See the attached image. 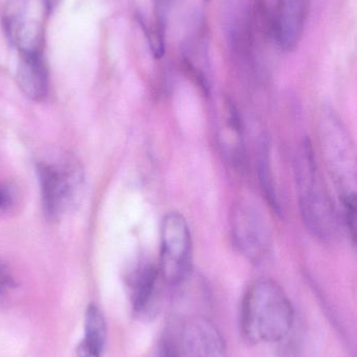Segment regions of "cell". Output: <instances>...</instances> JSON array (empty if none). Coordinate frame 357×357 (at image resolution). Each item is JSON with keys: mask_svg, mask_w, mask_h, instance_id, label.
<instances>
[{"mask_svg": "<svg viewBox=\"0 0 357 357\" xmlns=\"http://www.w3.org/2000/svg\"><path fill=\"white\" fill-rule=\"evenodd\" d=\"M293 324L291 300L278 283L258 280L247 289L241 305V331L255 344L284 339Z\"/></svg>", "mask_w": 357, "mask_h": 357, "instance_id": "1", "label": "cell"}, {"mask_svg": "<svg viewBox=\"0 0 357 357\" xmlns=\"http://www.w3.org/2000/svg\"><path fill=\"white\" fill-rule=\"evenodd\" d=\"M295 178L306 229L321 241H331L337 231V210L308 139L304 140L296 155Z\"/></svg>", "mask_w": 357, "mask_h": 357, "instance_id": "2", "label": "cell"}, {"mask_svg": "<svg viewBox=\"0 0 357 357\" xmlns=\"http://www.w3.org/2000/svg\"><path fill=\"white\" fill-rule=\"evenodd\" d=\"M192 236L182 214L169 212L161 227L159 274L168 284L178 287L191 275Z\"/></svg>", "mask_w": 357, "mask_h": 357, "instance_id": "3", "label": "cell"}, {"mask_svg": "<svg viewBox=\"0 0 357 357\" xmlns=\"http://www.w3.org/2000/svg\"><path fill=\"white\" fill-rule=\"evenodd\" d=\"M321 131L325 155L331 172L342 189V197L356 195L354 189L356 156L343 123L333 111L323 114Z\"/></svg>", "mask_w": 357, "mask_h": 357, "instance_id": "4", "label": "cell"}, {"mask_svg": "<svg viewBox=\"0 0 357 357\" xmlns=\"http://www.w3.org/2000/svg\"><path fill=\"white\" fill-rule=\"evenodd\" d=\"M232 234L239 252L254 264L264 261L272 251V234L268 222L253 206H237L233 213Z\"/></svg>", "mask_w": 357, "mask_h": 357, "instance_id": "5", "label": "cell"}, {"mask_svg": "<svg viewBox=\"0 0 357 357\" xmlns=\"http://www.w3.org/2000/svg\"><path fill=\"white\" fill-rule=\"evenodd\" d=\"M38 177L44 213L46 218L54 220L75 201L81 182L79 169L71 165L57 167L42 163L38 167Z\"/></svg>", "mask_w": 357, "mask_h": 357, "instance_id": "6", "label": "cell"}, {"mask_svg": "<svg viewBox=\"0 0 357 357\" xmlns=\"http://www.w3.org/2000/svg\"><path fill=\"white\" fill-rule=\"evenodd\" d=\"M310 0H277L272 33L277 45L291 52L299 46L305 31Z\"/></svg>", "mask_w": 357, "mask_h": 357, "instance_id": "7", "label": "cell"}, {"mask_svg": "<svg viewBox=\"0 0 357 357\" xmlns=\"http://www.w3.org/2000/svg\"><path fill=\"white\" fill-rule=\"evenodd\" d=\"M182 341L184 357H228L221 333L203 317H195L184 324Z\"/></svg>", "mask_w": 357, "mask_h": 357, "instance_id": "8", "label": "cell"}, {"mask_svg": "<svg viewBox=\"0 0 357 357\" xmlns=\"http://www.w3.org/2000/svg\"><path fill=\"white\" fill-rule=\"evenodd\" d=\"M17 68V83L31 100H44L48 91V70L44 54H22Z\"/></svg>", "mask_w": 357, "mask_h": 357, "instance_id": "9", "label": "cell"}, {"mask_svg": "<svg viewBox=\"0 0 357 357\" xmlns=\"http://www.w3.org/2000/svg\"><path fill=\"white\" fill-rule=\"evenodd\" d=\"M159 277V270L153 264H145L132 275L129 282L130 301L136 316L148 317L152 314Z\"/></svg>", "mask_w": 357, "mask_h": 357, "instance_id": "10", "label": "cell"}, {"mask_svg": "<svg viewBox=\"0 0 357 357\" xmlns=\"http://www.w3.org/2000/svg\"><path fill=\"white\" fill-rule=\"evenodd\" d=\"M220 121L219 139L220 146L224 156L234 165H239L243 160L242 128L235 107L230 102H226L224 113Z\"/></svg>", "mask_w": 357, "mask_h": 357, "instance_id": "11", "label": "cell"}, {"mask_svg": "<svg viewBox=\"0 0 357 357\" xmlns=\"http://www.w3.org/2000/svg\"><path fill=\"white\" fill-rule=\"evenodd\" d=\"M84 339L77 349L78 357H103L106 344V321L98 306H88L85 314Z\"/></svg>", "mask_w": 357, "mask_h": 357, "instance_id": "12", "label": "cell"}, {"mask_svg": "<svg viewBox=\"0 0 357 357\" xmlns=\"http://www.w3.org/2000/svg\"><path fill=\"white\" fill-rule=\"evenodd\" d=\"M194 33L184 48V58L189 71L205 92L210 91V65L205 33Z\"/></svg>", "mask_w": 357, "mask_h": 357, "instance_id": "13", "label": "cell"}, {"mask_svg": "<svg viewBox=\"0 0 357 357\" xmlns=\"http://www.w3.org/2000/svg\"><path fill=\"white\" fill-rule=\"evenodd\" d=\"M259 178L261 188L268 199L270 207L278 214L282 213L276 187L274 186L272 171H270V148L265 142L262 144L261 156L259 159Z\"/></svg>", "mask_w": 357, "mask_h": 357, "instance_id": "14", "label": "cell"}, {"mask_svg": "<svg viewBox=\"0 0 357 357\" xmlns=\"http://www.w3.org/2000/svg\"><path fill=\"white\" fill-rule=\"evenodd\" d=\"M159 357H182V349L175 340L165 335L159 346Z\"/></svg>", "mask_w": 357, "mask_h": 357, "instance_id": "15", "label": "cell"}, {"mask_svg": "<svg viewBox=\"0 0 357 357\" xmlns=\"http://www.w3.org/2000/svg\"><path fill=\"white\" fill-rule=\"evenodd\" d=\"M13 279L10 275L8 274V271L0 266V295L4 293L6 289L13 287Z\"/></svg>", "mask_w": 357, "mask_h": 357, "instance_id": "16", "label": "cell"}, {"mask_svg": "<svg viewBox=\"0 0 357 357\" xmlns=\"http://www.w3.org/2000/svg\"><path fill=\"white\" fill-rule=\"evenodd\" d=\"M62 1V0H40L41 2L42 8H43L44 12H45L46 16H50V14H52L54 8L59 6V3Z\"/></svg>", "mask_w": 357, "mask_h": 357, "instance_id": "17", "label": "cell"}, {"mask_svg": "<svg viewBox=\"0 0 357 357\" xmlns=\"http://www.w3.org/2000/svg\"><path fill=\"white\" fill-rule=\"evenodd\" d=\"M12 203L10 193L4 187L0 186V209H6Z\"/></svg>", "mask_w": 357, "mask_h": 357, "instance_id": "18", "label": "cell"}]
</instances>
